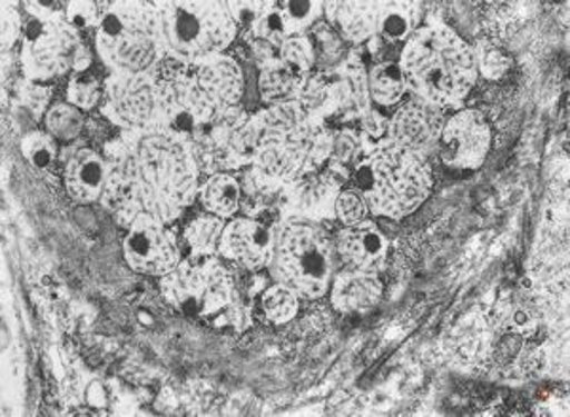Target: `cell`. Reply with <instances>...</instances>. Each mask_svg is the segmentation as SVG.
<instances>
[{"mask_svg":"<svg viewBox=\"0 0 570 417\" xmlns=\"http://www.w3.org/2000/svg\"><path fill=\"white\" fill-rule=\"evenodd\" d=\"M122 252L134 274L156 279L168 276L185 257L181 241L171 225L150 215H139L126 228Z\"/></svg>","mask_w":570,"mask_h":417,"instance_id":"obj_11","label":"cell"},{"mask_svg":"<svg viewBox=\"0 0 570 417\" xmlns=\"http://www.w3.org/2000/svg\"><path fill=\"white\" fill-rule=\"evenodd\" d=\"M259 309L265 321L274 327L289 325L297 319L301 311V296L284 282L274 281L273 285H266L261 292Z\"/></svg>","mask_w":570,"mask_h":417,"instance_id":"obj_25","label":"cell"},{"mask_svg":"<svg viewBox=\"0 0 570 417\" xmlns=\"http://www.w3.org/2000/svg\"><path fill=\"white\" fill-rule=\"evenodd\" d=\"M416 8L415 2H381L376 34L386 44H403L419 29Z\"/></svg>","mask_w":570,"mask_h":417,"instance_id":"obj_24","label":"cell"},{"mask_svg":"<svg viewBox=\"0 0 570 417\" xmlns=\"http://www.w3.org/2000/svg\"><path fill=\"white\" fill-rule=\"evenodd\" d=\"M324 10H331L324 12L327 23L337 29L344 42L362 44L376 34L381 2H331Z\"/></svg>","mask_w":570,"mask_h":417,"instance_id":"obj_20","label":"cell"},{"mask_svg":"<svg viewBox=\"0 0 570 417\" xmlns=\"http://www.w3.org/2000/svg\"><path fill=\"white\" fill-rule=\"evenodd\" d=\"M104 12H99V7L90 0H72L66 7L67 26H71L75 31H88V29H98Z\"/></svg>","mask_w":570,"mask_h":417,"instance_id":"obj_40","label":"cell"},{"mask_svg":"<svg viewBox=\"0 0 570 417\" xmlns=\"http://www.w3.org/2000/svg\"><path fill=\"white\" fill-rule=\"evenodd\" d=\"M397 63L409 96L445 112L462 109L480 82L473 46L443 23L419 27L403 42Z\"/></svg>","mask_w":570,"mask_h":417,"instance_id":"obj_2","label":"cell"},{"mask_svg":"<svg viewBox=\"0 0 570 417\" xmlns=\"http://www.w3.org/2000/svg\"><path fill=\"white\" fill-rule=\"evenodd\" d=\"M86 406H90L94 410H104L109 406V389L101 379H91L85 389Z\"/></svg>","mask_w":570,"mask_h":417,"instance_id":"obj_42","label":"cell"},{"mask_svg":"<svg viewBox=\"0 0 570 417\" xmlns=\"http://www.w3.org/2000/svg\"><path fill=\"white\" fill-rule=\"evenodd\" d=\"M273 257L268 271L274 281L295 290L301 300H320L330 292L335 276V245L312 220L285 219L273 228Z\"/></svg>","mask_w":570,"mask_h":417,"instance_id":"obj_5","label":"cell"},{"mask_svg":"<svg viewBox=\"0 0 570 417\" xmlns=\"http://www.w3.org/2000/svg\"><path fill=\"white\" fill-rule=\"evenodd\" d=\"M285 39H287V31H285L284 20L274 2H271L265 12L247 27L246 34H244L247 48L257 58L259 67L278 59L279 48L284 44Z\"/></svg>","mask_w":570,"mask_h":417,"instance_id":"obj_22","label":"cell"},{"mask_svg":"<svg viewBox=\"0 0 570 417\" xmlns=\"http://www.w3.org/2000/svg\"><path fill=\"white\" fill-rule=\"evenodd\" d=\"M333 215L343 226L360 225V222H365V220H370L373 217L367 199L352 185L351 187H344L337 193Z\"/></svg>","mask_w":570,"mask_h":417,"instance_id":"obj_35","label":"cell"},{"mask_svg":"<svg viewBox=\"0 0 570 417\" xmlns=\"http://www.w3.org/2000/svg\"><path fill=\"white\" fill-rule=\"evenodd\" d=\"M306 34L311 37L312 44L316 48L318 64H331L333 69H337L346 59V42L337 29L327 21H318Z\"/></svg>","mask_w":570,"mask_h":417,"instance_id":"obj_33","label":"cell"},{"mask_svg":"<svg viewBox=\"0 0 570 417\" xmlns=\"http://www.w3.org/2000/svg\"><path fill=\"white\" fill-rule=\"evenodd\" d=\"M333 245L344 268H352V270L379 274L389 260V238L381 230V226L371 219L360 225L343 226L333 239Z\"/></svg>","mask_w":570,"mask_h":417,"instance_id":"obj_16","label":"cell"},{"mask_svg":"<svg viewBox=\"0 0 570 417\" xmlns=\"http://www.w3.org/2000/svg\"><path fill=\"white\" fill-rule=\"evenodd\" d=\"M21 155L35 169L45 171L58 160V141L48 131H31L20 142Z\"/></svg>","mask_w":570,"mask_h":417,"instance_id":"obj_34","label":"cell"},{"mask_svg":"<svg viewBox=\"0 0 570 417\" xmlns=\"http://www.w3.org/2000/svg\"><path fill=\"white\" fill-rule=\"evenodd\" d=\"M193 71L202 88L208 91V96L219 107L227 109V107L242 105L246 93V77H244L242 64L233 56L220 53L215 58L206 59L193 64Z\"/></svg>","mask_w":570,"mask_h":417,"instance_id":"obj_18","label":"cell"},{"mask_svg":"<svg viewBox=\"0 0 570 417\" xmlns=\"http://www.w3.org/2000/svg\"><path fill=\"white\" fill-rule=\"evenodd\" d=\"M158 287L177 314L208 325L242 298L230 264L219 255H185L168 276L158 279Z\"/></svg>","mask_w":570,"mask_h":417,"instance_id":"obj_8","label":"cell"},{"mask_svg":"<svg viewBox=\"0 0 570 417\" xmlns=\"http://www.w3.org/2000/svg\"><path fill=\"white\" fill-rule=\"evenodd\" d=\"M445 118V110L409 96L390 116L389 141L428 158L435 150Z\"/></svg>","mask_w":570,"mask_h":417,"instance_id":"obj_14","label":"cell"},{"mask_svg":"<svg viewBox=\"0 0 570 417\" xmlns=\"http://www.w3.org/2000/svg\"><path fill=\"white\" fill-rule=\"evenodd\" d=\"M96 52L112 72H149L164 53L156 4H107L96 29Z\"/></svg>","mask_w":570,"mask_h":417,"instance_id":"obj_7","label":"cell"},{"mask_svg":"<svg viewBox=\"0 0 570 417\" xmlns=\"http://www.w3.org/2000/svg\"><path fill=\"white\" fill-rule=\"evenodd\" d=\"M105 99V82L91 71L72 72L67 82L66 101L72 107L90 112Z\"/></svg>","mask_w":570,"mask_h":417,"instance_id":"obj_32","label":"cell"},{"mask_svg":"<svg viewBox=\"0 0 570 417\" xmlns=\"http://www.w3.org/2000/svg\"><path fill=\"white\" fill-rule=\"evenodd\" d=\"M274 4L284 20L287 37L306 34L324 16V2L316 0H282Z\"/></svg>","mask_w":570,"mask_h":417,"instance_id":"obj_30","label":"cell"},{"mask_svg":"<svg viewBox=\"0 0 570 417\" xmlns=\"http://www.w3.org/2000/svg\"><path fill=\"white\" fill-rule=\"evenodd\" d=\"M327 295L331 296V306L338 314H367L383 300L384 282L376 271L344 268L335 271Z\"/></svg>","mask_w":570,"mask_h":417,"instance_id":"obj_17","label":"cell"},{"mask_svg":"<svg viewBox=\"0 0 570 417\" xmlns=\"http://www.w3.org/2000/svg\"><path fill=\"white\" fill-rule=\"evenodd\" d=\"M362 155L363 142L360 129L344 128L333 136V155H331V160L338 161V163H344V166L354 169Z\"/></svg>","mask_w":570,"mask_h":417,"instance_id":"obj_38","label":"cell"},{"mask_svg":"<svg viewBox=\"0 0 570 417\" xmlns=\"http://www.w3.org/2000/svg\"><path fill=\"white\" fill-rule=\"evenodd\" d=\"M273 241V228L255 217L240 215L227 220L220 236L219 257L230 266L257 274L268 268Z\"/></svg>","mask_w":570,"mask_h":417,"instance_id":"obj_15","label":"cell"},{"mask_svg":"<svg viewBox=\"0 0 570 417\" xmlns=\"http://www.w3.org/2000/svg\"><path fill=\"white\" fill-rule=\"evenodd\" d=\"M279 63L284 64L287 71L293 72L297 78H305L311 75L318 58H316V48L312 44L308 34H295L287 37L284 44L279 48Z\"/></svg>","mask_w":570,"mask_h":417,"instance_id":"obj_31","label":"cell"},{"mask_svg":"<svg viewBox=\"0 0 570 417\" xmlns=\"http://www.w3.org/2000/svg\"><path fill=\"white\" fill-rule=\"evenodd\" d=\"M109 166L91 148H78L63 167V187L77 203H96L104 199Z\"/></svg>","mask_w":570,"mask_h":417,"instance_id":"obj_19","label":"cell"},{"mask_svg":"<svg viewBox=\"0 0 570 417\" xmlns=\"http://www.w3.org/2000/svg\"><path fill=\"white\" fill-rule=\"evenodd\" d=\"M200 173L190 142L155 128L137 137L109 166L104 199L126 228L139 215L171 225L198 199Z\"/></svg>","mask_w":570,"mask_h":417,"instance_id":"obj_1","label":"cell"},{"mask_svg":"<svg viewBox=\"0 0 570 417\" xmlns=\"http://www.w3.org/2000/svg\"><path fill=\"white\" fill-rule=\"evenodd\" d=\"M351 182L367 199L373 217L402 220L426 203L434 175L424 156L384 141L363 152Z\"/></svg>","mask_w":570,"mask_h":417,"instance_id":"obj_4","label":"cell"},{"mask_svg":"<svg viewBox=\"0 0 570 417\" xmlns=\"http://www.w3.org/2000/svg\"><path fill=\"white\" fill-rule=\"evenodd\" d=\"M257 123L255 167L279 185L314 173L331 160L333 131L316 122L297 101L273 105L253 115Z\"/></svg>","mask_w":570,"mask_h":417,"instance_id":"obj_3","label":"cell"},{"mask_svg":"<svg viewBox=\"0 0 570 417\" xmlns=\"http://www.w3.org/2000/svg\"><path fill=\"white\" fill-rule=\"evenodd\" d=\"M493 150V126L478 109L453 110L448 115L435 152L453 171H478Z\"/></svg>","mask_w":570,"mask_h":417,"instance_id":"obj_12","label":"cell"},{"mask_svg":"<svg viewBox=\"0 0 570 417\" xmlns=\"http://www.w3.org/2000/svg\"><path fill=\"white\" fill-rule=\"evenodd\" d=\"M105 115L124 129L158 123V83L149 72H112L105 82Z\"/></svg>","mask_w":570,"mask_h":417,"instance_id":"obj_13","label":"cell"},{"mask_svg":"<svg viewBox=\"0 0 570 417\" xmlns=\"http://www.w3.org/2000/svg\"><path fill=\"white\" fill-rule=\"evenodd\" d=\"M540 327L537 309L525 302L512 304L502 315V330L515 334L521 338H531Z\"/></svg>","mask_w":570,"mask_h":417,"instance_id":"obj_36","label":"cell"},{"mask_svg":"<svg viewBox=\"0 0 570 417\" xmlns=\"http://www.w3.org/2000/svg\"><path fill=\"white\" fill-rule=\"evenodd\" d=\"M227 220L209 212H202L190 220L183 230V244L188 255H219L220 236Z\"/></svg>","mask_w":570,"mask_h":417,"instance_id":"obj_26","label":"cell"},{"mask_svg":"<svg viewBox=\"0 0 570 417\" xmlns=\"http://www.w3.org/2000/svg\"><path fill=\"white\" fill-rule=\"evenodd\" d=\"M268 2H255V0H240V2H228V10L233 13L234 21L238 27H249L253 21L265 12Z\"/></svg>","mask_w":570,"mask_h":417,"instance_id":"obj_41","label":"cell"},{"mask_svg":"<svg viewBox=\"0 0 570 417\" xmlns=\"http://www.w3.org/2000/svg\"><path fill=\"white\" fill-rule=\"evenodd\" d=\"M253 325V311L244 298H238L233 306H228L223 314L209 322V327H214L219 332L242 334Z\"/></svg>","mask_w":570,"mask_h":417,"instance_id":"obj_39","label":"cell"},{"mask_svg":"<svg viewBox=\"0 0 570 417\" xmlns=\"http://www.w3.org/2000/svg\"><path fill=\"white\" fill-rule=\"evenodd\" d=\"M85 112L67 101H58L46 110V131L58 142H71L78 139L85 129Z\"/></svg>","mask_w":570,"mask_h":417,"instance_id":"obj_29","label":"cell"},{"mask_svg":"<svg viewBox=\"0 0 570 417\" xmlns=\"http://www.w3.org/2000/svg\"><path fill=\"white\" fill-rule=\"evenodd\" d=\"M91 50L67 21L31 18L21 37V63L33 82H50L69 72L90 71Z\"/></svg>","mask_w":570,"mask_h":417,"instance_id":"obj_9","label":"cell"},{"mask_svg":"<svg viewBox=\"0 0 570 417\" xmlns=\"http://www.w3.org/2000/svg\"><path fill=\"white\" fill-rule=\"evenodd\" d=\"M244 201L240 177L228 171H215L202 179L198 188V203L202 211L215 215L223 220L238 217Z\"/></svg>","mask_w":570,"mask_h":417,"instance_id":"obj_21","label":"cell"},{"mask_svg":"<svg viewBox=\"0 0 570 417\" xmlns=\"http://www.w3.org/2000/svg\"><path fill=\"white\" fill-rule=\"evenodd\" d=\"M156 12L163 52L179 63H200L227 53L240 32L228 2H158Z\"/></svg>","mask_w":570,"mask_h":417,"instance_id":"obj_6","label":"cell"},{"mask_svg":"<svg viewBox=\"0 0 570 417\" xmlns=\"http://www.w3.org/2000/svg\"><path fill=\"white\" fill-rule=\"evenodd\" d=\"M174 63L156 78L160 103L158 128L185 141H193L202 129L214 122L223 107L215 103L196 80L193 64Z\"/></svg>","mask_w":570,"mask_h":417,"instance_id":"obj_10","label":"cell"},{"mask_svg":"<svg viewBox=\"0 0 570 417\" xmlns=\"http://www.w3.org/2000/svg\"><path fill=\"white\" fill-rule=\"evenodd\" d=\"M371 105L376 109H395L409 97L407 83L397 61L384 59L367 71Z\"/></svg>","mask_w":570,"mask_h":417,"instance_id":"obj_23","label":"cell"},{"mask_svg":"<svg viewBox=\"0 0 570 417\" xmlns=\"http://www.w3.org/2000/svg\"><path fill=\"white\" fill-rule=\"evenodd\" d=\"M478 75L489 82H499L513 69V56L502 42L494 39H481L473 46Z\"/></svg>","mask_w":570,"mask_h":417,"instance_id":"obj_28","label":"cell"},{"mask_svg":"<svg viewBox=\"0 0 570 417\" xmlns=\"http://www.w3.org/2000/svg\"><path fill=\"white\" fill-rule=\"evenodd\" d=\"M390 116L383 109L371 107L360 118V136H362L363 152L375 148L381 142L389 141Z\"/></svg>","mask_w":570,"mask_h":417,"instance_id":"obj_37","label":"cell"},{"mask_svg":"<svg viewBox=\"0 0 570 417\" xmlns=\"http://www.w3.org/2000/svg\"><path fill=\"white\" fill-rule=\"evenodd\" d=\"M298 82L301 78L287 71L284 64L279 63V59L261 64L259 80H257L261 101L268 107L292 101Z\"/></svg>","mask_w":570,"mask_h":417,"instance_id":"obj_27","label":"cell"}]
</instances>
